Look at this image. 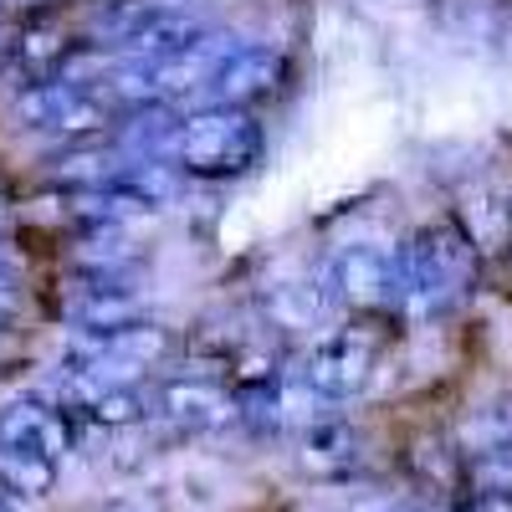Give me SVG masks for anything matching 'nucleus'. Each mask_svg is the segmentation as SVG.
<instances>
[{
    "label": "nucleus",
    "instance_id": "15",
    "mask_svg": "<svg viewBox=\"0 0 512 512\" xmlns=\"http://www.w3.org/2000/svg\"><path fill=\"white\" fill-rule=\"evenodd\" d=\"M21 272H26V256H21L11 241H0V287L21 282Z\"/></svg>",
    "mask_w": 512,
    "mask_h": 512
},
{
    "label": "nucleus",
    "instance_id": "17",
    "mask_svg": "<svg viewBox=\"0 0 512 512\" xmlns=\"http://www.w3.org/2000/svg\"><path fill=\"white\" fill-rule=\"evenodd\" d=\"M11 221V200H6V190H0V226Z\"/></svg>",
    "mask_w": 512,
    "mask_h": 512
},
{
    "label": "nucleus",
    "instance_id": "14",
    "mask_svg": "<svg viewBox=\"0 0 512 512\" xmlns=\"http://www.w3.org/2000/svg\"><path fill=\"white\" fill-rule=\"evenodd\" d=\"M456 507H461V512H512V492H487V487H466Z\"/></svg>",
    "mask_w": 512,
    "mask_h": 512
},
{
    "label": "nucleus",
    "instance_id": "3",
    "mask_svg": "<svg viewBox=\"0 0 512 512\" xmlns=\"http://www.w3.org/2000/svg\"><path fill=\"white\" fill-rule=\"evenodd\" d=\"M11 113H16L21 128H36V134L62 139L67 149H82V144H93L103 128L118 118V103L103 98V88H93V82L47 77V82L21 88Z\"/></svg>",
    "mask_w": 512,
    "mask_h": 512
},
{
    "label": "nucleus",
    "instance_id": "2",
    "mask_svg": "<svg viewBox=\"0 0 512 512\" xmlns=\"http://www.w3.org/2000/svg\"><path fill=\"white\" fill-rule=\"evenodd\" d=\"M262 149H267V128L256 123V113L205 103L180 118L169 164L195 180H241L246 169L262 164Z\"/></svg>",
    "mask_w": 512,
    "mask_h": 512
},
{
    "label": "nucleus",
    "instance_id": "11",
    "mask_svg": "<svg viewBox=\"0 0 512 512\" xmlns=\"http://www.w3.org/2000/svg\"><path fill=\"white\" fill-rule=\"evenodd\" d=\"M456 226L466 231V241L477 246V256H497L512 246V200H502L487 185L461 190V210H456Z\"/></svg>",
    "mask_w": 512,
    "mask_h": 512
},
{
    "label": "nucleus",
    "instance_id": "18",
    "mask_svg": "<svg viewBox=\"0 0 512 512\" xmlns=\"http://www.w3.org/2000/svg\"><path fill=\"white\" fill-rule=\"evenodd\" d=\"M0 512H11V507H6V497H0Z\"/></svg>",
    "mask_w": 512,
    "mask_h": 512
},
{
    "label": "nucleus",
    "instance_id": "10",
    "mask_svg": "<svg viewBox=\"0 0 512 512\" xmlns=\"http://www.w3.org/2000/svg\"><path fill=\"white\" fill-rule=\"evenodd\" d=\"M103 190L123 205H134V210H164L180 195V169L169 159H128V164L113 169V180Z\"/></svg>",
    "mask_w": 512,
    "mask_h": 512
},
{
    "label": "nucleus",
    "instance_id": "5",
    "mask_svg": "<svg viewBox=\"0 0 512 512\" xmlns=\"http://www.w3.org/2000/svg\"><path fill=\"white\" fill-rule=\"evenodd\" d=\"M323 287L333 303H344L354 313L400 308V262L384 246H344L323 267Z\"/></svg>",
    "mask_w": 512,
    "mask_h": 512
},
{
    "label": "nucleus",
    "instance_id": "4",
    "mask_svg": "<svg viewBox=\"0 0 512 512\" xmlns=\"http://www.w3.org/2000/svg\"><path fill=\"white\" fill-rule=\"evenodd\" d=\"M379 354H384V333L379 328H369V323L333 328V333H323L318 344L308 349L303 379L313 384L323 400H354L364 384L374 379Z\"/></svg>",
    "mask_w": 512,
    "mask_h": 512
},
{
    "label": "nucleus",
    "instance_id": "12",
    "mask_svg": "<svg viewBox=\"0 0 512 512\" xmlns=\"http://www.w3.org/2000/svg\"><path fill=\"white\" fill-rule=\"evenodd\" d=\"M359 431L349 420H318L313 431L303 436V461L323 466V472H344V466L359 461Z\"/></svg>",
    "mask_w": 512,
    "mask_h": 512
},
{
    "label": "nucleus",
    "instance_id": "16",
    "mask_svg": "<svg viewBox=\"0 0 512 512\" xmlns=\"http://www.w3.org/2000/svg\"><path fill=\"white\" fill-rule=\"evenodd\" d=\"M16 318H21V297H16V287H0V333H6Z\"/></svg>",
    "mask_w": 512,
    "mask_h": 512
},
{
    "label": "nucleus",
    "instance_id": "9",
    "mask_svg": "<svg viewBox=\"0 0 512 512\" xmlns=\"http://www.w3.org/2000/svg\"><path fill=\"white\" fill-rule=\"evenodd\" d=\"M159 410L175 420V425H185V431H216V425H226V420L241 415V400L226 390L221 379L185 374V379L159 384Z\"/></svg>",
    "mask_w": 512,
    "mask_h": 512
},
{
    "label": "nucleus",
    "instance_id": "8",
    "mask_svg": "<svg viewBox=\"0 0 512 512\" xmlns=\"http://www.w3.org/2000/svg\"><path fill=\"white\" fill-rule=\"evenodd\" d=\"M57 308L77 333H113V328H128V323H144V303L134 297L128 277H82L77 272V287Z\"/></svg>",
    "mask_w": 512,
    "mask_h": 512
},
{
    "label": "nucleus",
    "instance_id": "13",
    "mask_svg": "<svg viewBox=\"0 0 512 512\" xmlns=\"http://www.w3.org/2000/svg\"><path fill=\"white\" fill-rule=\"evenodd\" d=\"M52 482H57V461L0 451V497H47Z\"/></svg>",
    "mask_w": 512,
    "mask_h": 512
},
{
    "label": "nucleus",
    "instance_id": "6",
    "mask_svg": "<svg viewBox=\"0 0 512 512\" xmlns=\"http://www.w3.org/2000/svg\"><path fill=\"white\" fill-rule=\"evenodd\" d=\"M287 82V57L277 47H267V41H241V47L221 62V72L210 77L205 98L221 103V108H246L262 103V98H277Z\"/></svg>",
    "mask_w": 512,
    "mask_h": 512
},
{
    "label": "nucleus",
    "instance_id": "7",
    "mask_svg": "<svg viewBox=\"0 0 512 512\" xmlns=\"http://www.w3.org/2000/svg\"><path fill=\"white\" fill-rule=\"evenodd\" d=\"M0 451H26L41 461H62L72 451V415L57 400H6L0 405Z\"/></svg>",
    "mask_w": 512,
    "mask_h": 512
},
{
    "label": "nucleus",
    "instance_id": "1",
    "mask_svg": "<svg viewBox=\"0 0 512 512\" xmlns=\"http://www.w3.org/2000/svg\"><path fill=\"white\" fill-rule=\"evenodd\" d=\"M395 262H400V313L436 318L466 297L482 256L456 221H436L420 226L405 246H395Z\"/></svg>",
    "mask_w": 512,
    "mask_h": 512
}]
</instances>
